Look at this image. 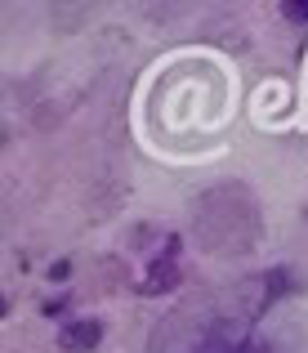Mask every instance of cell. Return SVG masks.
<instances>
[{"label":"cell","mask_w":308,"mask_h":353,"mask_svg":"<svg viewBox=\"0 0 308 353\" xmlns=\"http://www.w3.org/2000/svg\"><path fill=\"white\" fill-rule=\"evenodd\" d=\"M99 340H103V327H99V322H72V327H63V345L76 349V353L94 349Z\"/></svg>","instance_id":"6da1fadb"},{"label":"cell","mask_w":308,"mask_h":353,"mask_svg":"<svg viewBox=\"0 0 308 353\" xmlns=\"http://www.w3.org/2000/svg\"><path fill=\"white\" fill-rule=\"evenodd\" d=\"M174 282H179L174 259H156V264H152V277H143V282H138V291H143V295H161V291H170Z\"/></svg>","instance_id":"7a4b0ae2"}]
</instances>
